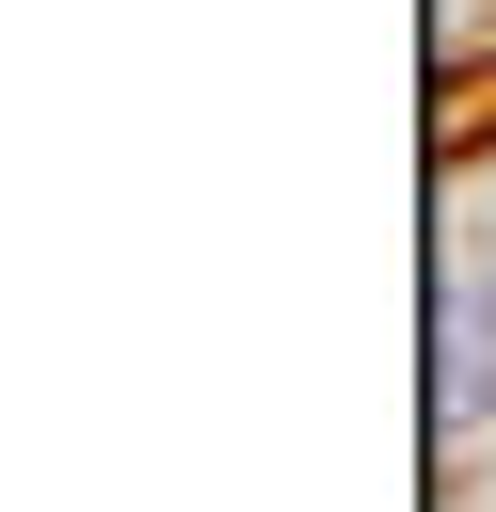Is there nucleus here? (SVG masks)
Here are the masks:
<instances>
[{
  "label": "nucleus",
  "instance_id": "nucleus-1",
  "mask_svg": "<svg viewBox=\"0 0 496 512\" xmlns=\"http://www.w3.org/2000/svg\"><path fill=\"white\" fill-rule=\"evenodd\" d=\"M496 464V128L432 160V480Z\"/></svg>",
  "mask_w": 496,
  "mask_h": 512
}]
</instances>
